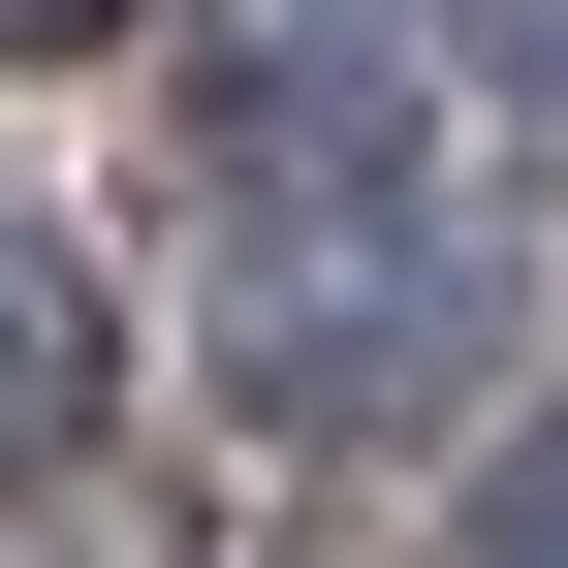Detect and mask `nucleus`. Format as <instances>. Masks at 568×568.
<instances>
[{
  "label": "nucleus",
  "instance_id": "f257e3e1",
  "mask_svg": "<svg viewBox=\"0 0 568 568\" xmlns=\"http://www.w3.org/2000/svg\"><path fill=\"white\" fill-rule=\"evenodd\" d=\"M190 126H222V190H379L410 159V0H222Z\"/></svg>",
  "mask_w": 568,
  "mask_h": 568
},
{
  "label": "nucleus",
  "instance_id": "f03ea898",
  "mask_svg": "<svg viewBox=\"0 0 568 568\" xmlns=\"http://www.w3.org/2000/svg\"><path fill=\"white\" fill-rule=\"evenodd\" d=\"M443 379H474V284L443 253H347V284L253 316V410H284V443H379V410H443Z\"/></svg>",
  "mask_w": 568,
  "mask_h": 568
},
{
  "label": "nucleus",
  "instance_id": "7ed1b4c3",
  "mask_svg": "<svg viewBox=\"0 0 568 568\" xmlns=\"http://www.w3.org/2000/svg\"><path fill=\"white\" fill-rule=\"evenodd\" d=\"M443 568H568V410H537V443H474V537Z\"/></svg>",
  "mask_w": 568,
  "mask_h": 568
},
{
  "label": "nucleus",
  "instance_id": "20e7f679",
  "mask_svg": "<svg viewBox=\"0 0 568 568\" xmlns=\"http://www.w3.org/2000/svg\"><path fill=\"white\" fill-rule=\"evenodd\" d=\"M506 126H568V0H506Z\"/></svg>",
  "mask_w": 568,
  "mask_h": 568
},
{
  "label": "nucleus",
  "instance_id": "39448f33",
  "mask_svg": "<svg viewBox=\"0 0 568 568\" xmlns=\"http://www.w3.org/2000/svg\"><path fill=\"white\" fill-rule=\"evenodd\" d=\"M32 32H126V0H32Z\"/></svg>",
  "mask_w": 568,
  "mask_h": 568
}]
</instances>
